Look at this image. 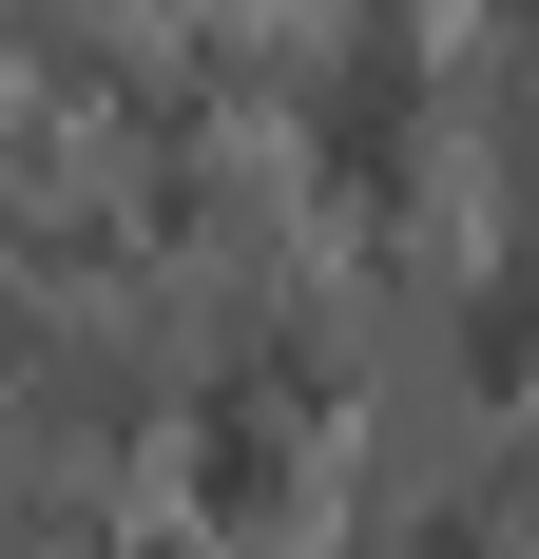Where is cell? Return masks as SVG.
Wrapping results in <instances>:
<instances>
[{"label": "cell", "mask_w": 539, "mask_h": 559, "mask_svg": "<svg viewBox=\"0 0 539 559\" xmlns=\"http://www.w3.org/2000/svg\"><path fill=\"white\" fill-rule=\"evenodd\" d=\"M289 444H309V386H270V367H251V386L193 425V502H213V521H251L270 483H289Z\"/></svg>", "instance_id": "6da1fadb"}]
</instances>
